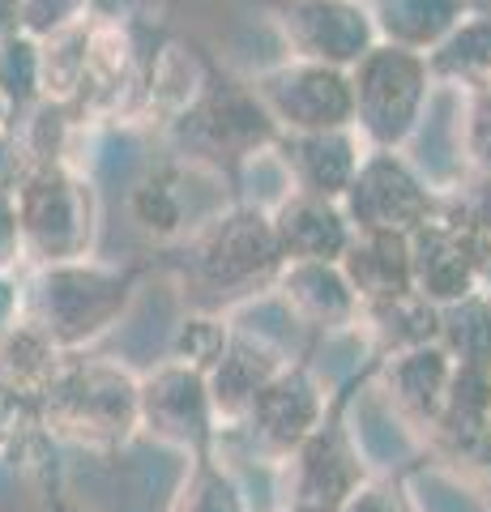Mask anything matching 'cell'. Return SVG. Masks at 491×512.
<instances>
[{
  "instance_id": "cell-4",
  "label": "cell",
  "mask_w": 491,
  "mask_h": 512,
  "mask_svg": "<svg viewBox=\"0 0 491 512\" xmlns=\"http://www.w3.org/2000/svg\"><path fill=\"white\" fill-rule=\"evenodd\" d=\"M180 150L188 163L210 167L223 175V167L252 163L278 146V128L269 111L244 82H205V90L171 120Z\"/></svg>"
},
{
  "instance_id": "cell-16",
  "label": "cell",
  "mask_w": 491,
  "mask_h": 512,
  "mask_svg": "<svg viewBox=\"0 0 491 512\" xmlns=\"http://www.w3.org/2000/svg\"><path fill=\"white\" fill-rule=\"evenodd\" d=\"M274 154H278L291 192L321 197V201H342L359 163H363V154H368V146H363V137L355 128H338V133L278 137Z\"/></svg>"
},
{
  "instance_id": "cell-10",
  "label": "cell",
  "mask_w": 491,
  "mask_h": 512,
  "mask_svg": "<svg viewBox=\"0 0 491 512\" xmlns=\"http://www.w3.org/2000/svg\"><path fill=\"white\" fill-rule=\"evenodd\" d=\"M338 205L355 231H393V235L419 231L423 222L440 214L432 184L406 163L402 150L363 154L355 180Z\"/></svg>"
},
{
  "instance_id": "cell-8",
  "label": "cell",
  "mask_w": 491,
  "mask_h": 512,
  "mask_svg": "<svg viewBox=\"0 0 491 512\" xmlns=\"http://www.w3.org/2000/svg\"><path fill=\"white\" fill-rule=\"evenodd\" d=\"M248 86L282 137L355 128L351 73H342V69L308 64V60H282L274 69H265L261 77H252Z\"/></svg>"
},
{
  "instance_id": "cell-21",
  "label": "cell",
  "mask_w": 491,
  "mask_h": 512,
  "mask_svg": "<svg viewBox=\"0 0 491 512\" xmlns=\"http://www.w3.org/2000/svg\"><path fill=\"white\" fill-rule=\"evenodd\" d=\"M359 325L376 346V359L398 355V350H415V346H432L440 333V308H432L423 295L406 291L380 303H363L359 308Z\"/></svg>"
},
{
  "instance_id": "cell-24",
  "label": "cell",
  "mask_w": 491,
  "mask_h": 512,
  "mask_svg": "<svg viewBox=\"0 0 491 512\" xmlns=\"http://www.w3.org/2000/svg\"><path fill=\"white\" fill-rule=\"evenodd\" d=\"M171 512H252V504L218 457H193V470H188Z\"/></svg>"
},
{
  "instance_id": "cell-31",
  "label": "cell",
  "mask_w": 491,
  "mask_h": 512,
  "mask_svg": "<svg viewBox=\"0 0 491 512\" xmlns=\"http://www.w3.org/2000/svg\"><path fill=\"white\" fill-rule=\"evenodd\" d=\"M18 30H22V5L18 0H0V43L18 39Z\"/></svg>"
},
{
  "instance_id": "cell-9",
  "label": "cell",
  "mask_w": 491,
  "mask_h": 512,
  "mask_svg": "<svg viewBox=\"0 0 491 512\" xmlns=\"http://www.w3.org/2000/svg\"><path fill=\"white\" fill-rule=\"evenodd\" d=\"M329 406H334V397H329V384L316 376V367L304 359H291L274 380H265V389L252 397L244 419L231 431H240L261 457L278 466L282 457H291L321 427Z\"/></svg>"
},
{
  "instance_id": "cell-3",
  "label": "cell",
  "mask_w": 491,
  "mask_h": 512,
  "mask_svg": "<svg viewBox=\"0 0 491 512\" xmlns=\"http://www.w3.org/2000/svg\"><path fill=\"white\" fill-rule=\"evenodd\" d=\"M133 299V274L90 261L47 265L30 291V325L52 346L73 350L94 342L124 316Z\"/></svg>"
},
{
  "instance_id": "cell-23",
  "label": "cell",
  "mask_w": 491,
  "mask_h": 512,
  "mask_svg": "<svg viewBox=\"0 0 491 512\" xmlns=\"http://www.w3.org/2000/svg\"><path fill=\"white\" fill-rule=\"evenodd\" d=\"M436 342L445 346L453 363H491V295L474 291L449 303V308H440Z\"/></svg>"
},
{
  "instance_id": "cell-28",
  "label": "cell",
  "mask_w": 491,
  "mask_h": 512,
  "mask_svg": "<svg viewBox=\"0 0 491 512\" xmlns=\"http://www.w3.org/2000/svg\"><path fill=\"white\" fill-rule=\"evenodd\" d=\"M342 512H419V504L410 500V491H406L402 478L372 474L368 483L351 495V504H346Z\"/></svg>"
},
{
  "instance_id": "cell-27",
  "label": "cell",
  "mask_w": 491,
  "mask_h": 512,
  "mask_svg": "<svg viewBox=\"0 0 491 512\" xmlns=\"http://www.w3.org/2000/svg\"><path fill=\"white\" fill-rule=\"evenodd\" d=\"M22 5V30L39 39H56L65 30L82 26L86 0H18Z\"/></svg>"
},
{
  "instance_id": "cell-20",
  "label": "cell",
  "mask_w": 491,
  "mask_h": 512,
  "mask_svg": "<svg viewBox=\"0 0 491 512\" xmlns=\"http://www.w3.org/2000/svg\"><path fill=\"white\" fill-rule=\"evenodd\" d=\"M376 43L427 56L466 18V0H372L368 5Z\"/></svg>"
},
{
  "instance_id": "cell-26",
  "label": "cell",
  "mask_w": 491,
  "mask_h": 512,
  "mask_svg": "<svg viewBox=\"0 0 491 512\" xmlns=\"http://www.w3.org/2000/svg\"><path fill=\"white\" fill-rule=\"evenodd\" d=\"M457 150L474 171L491 175V86L462 90V120H457Z\"/></svg>"
},
{
  "instance_id": "cell-15",
  "label": "cell",
  "mask_w": 491,
  "mask_h": 512,
  "mask_svg": "<svg viewBox=\"0 0 491 512\" xmlns=\"http://www.w3.org/2000/svg\"><path fill=\"white\" fill-rule=\"evenodd\" d=\"M372 380H380V393L393 402L398 419L406 427H415L423 440H432L440 406L449 393V376H453V359L445 355V346H415V350H398V355L372 359Z\"/></svg>"
},
{
  "instance_id": "cell-13",
  "label": "cell",
  "mask_w": 491,
  "mask_h": 512,
  "mask_svg": "<svg viewBox=\"0 0 491 512\" xmlns=\"http://www.w3.org/2000/svg\"><path fill=\"white\" fill-rule=\"evenodd\" d=\"M291 359L295 355H287L274 338H265L257 329H244V325H231L223 355L205 367V389H210L218 436L244 419V410L252 406V397L265 389V380H274Z\"/></svg>"
},
{
  "instance_id": "cell-32",
  "label": "cell",
  "mask_w": 491,
  "mask_h": 512,
  "mask_svg": "<svg viewBox=\"0 0 491 512\" xmlns=\"http://www.w3.org/2000/svg\"><path fill=\"white\" fill-rule=\"evenodd\" d=\"M466 13H479V18H491V0H466Z\"/></svg>"
},
{
  "instance_id": "cell-30",
  "label": "cell",
  "mask_w": 491,
  "mask_h": 512,
  "mask_svg": "<svg viewBox=\"0 0 491 512\" xmlns=\"http://www.w3.org/2000/svg\"><path fill=\"white\" fill-rule=\"evenodd\" d=\"M18 303H22V295H18V286H13V282H5V278H0V333H5L9 325H18Z\"/></svg>"
},
{
  "instance_id": "cell-12",
  "label": "cell",
  "mask_w": 491,
  "mask_h": 512,
  "mask_svg": "<svg viewBox=\"0 0 491 512\" xmlns=\"http://www.w3.org/2000/svg\"><path fill=\"white\" fill-rule=\"evenodd\" d=\"M274 26L291 60L351 73L376 47V26L363 0H278Z\"/></svg>"
},
{
  "instance_id": "cell-11",
  "label": "cell",
  "mask_w": 491,
  "mask_h": 512,
  "mask_svg": "<svg viewBox=\"0 0 491 512\" xmlns=\"http://www.w3.org/2000/svg\"><path fill=\"white\" fill-rule=\"evenodd\" d=\"M137 427L171 448H184L188 457H218V419L205 372L171 359L137 380Z\"/></svg>"
},
{
  "instance_id": "cell-1",
  "label": "cell",
  "mask_w": 491,
  "mask_h": 512,
  "mask_svg": "<svg viewBox=\"0 0 491 512\" xmlns=\"http://www.w3.org/2000/svg\"><path fill=\"white\" fill-rule=\"evenodd\" d=\"M282 265L287 261H282L274 222L261 205H231L210 218L193 235V252H188V274L201 291L223 303V312L252 295H265Z\"/></svg>"
},
{
  "instance_id": "cell-14",
  "label": "cell",
  "mask_w": 491,
  "mask_h": 512,
  "mask_svg": "<svg viewBox=\"0 0 491 512\" xmlns=\"http://www.w3.org/2000/svg\"><path fill=\"white\" fill-rule=\"evenodd\" d=\"M410 286L432 308L479 291V261H474V235L457 218H432L410 231Z\"/></svg>"
},
{
  "instance_id": "cell-18",
  "label": "cell",
  "mask_w": 491,
  "mask_h": 512,
  "mask_svg": "<svg viewBox=\"0 0 491 512\" xmlns=\"http://www.w3.org/2000/svg\"><path fill=\"white\" fill-rule=\"evenodd\" d=\"M274 222L282 261H329L338 265L346 248L355 239V227L346 222L338 201H321V197H304V192H287L274 210Z\"/></svg>"
},
{
  "instance_id": "cell-22",
  "label": "cell",
  "mask_w": 491,
  "mask_h": 512,
  "mask_svg": "<svg viewBox=\"0 0 491 512\" xmlns=\"http://www.w3.org/2000/svg\"><path fill=\"white\" fill-rule=\"evenodd\" d=\"M423 60L436 86L487 90L491 86V18L466 13Z\"/></svg>"
},
{
  "instance_id": "cell-29",
  "label": "cell",
  "mask_w": 491,
  "mask_h": 512,
  "mask_svg": "<svg viewBox=\"0 0 491 512\" xmlns=\"http://www.w3.org/2000/svg\"><path fill=\"white\" fill-rule=\"evenodd\" d=\"M445 461H453V466L466 474V483H470L474 491H483L487 500H491V427L483 431V436H474L470 444L453 448Z\"/></svg>"
},
{
  "instance_id": "cell-7",
  "label": "cell",
  "mask_w": 491,
  "mask_h": 512,
  "mask_svg": "<svg viewBox=\"0 0 491 512\" xmlns=\"http://www.w3.org/2000/svg\"><path fill=\"white\" fill-rule=\"evenodd\" d=\"M18 244L43 265L86 261L90 248V201L86 188L60 163H39L13 197Z\"/></svg>"
},
{
  "instance_id": "cell-5",
  "label": "cell",
  "mask_w": 491,
  "mask_h": 512,
  "mask_svg": "<svg viewBox=\"0 0 491 512\" xmlns=\"http://www.w3.org/2000/svg\"><path fill=\"white\" fill-rule=\"evenodd\" d=\"M368 478L372 466L346 423V397H334L321 427L278 461V512H342Z\"/></svg>"
},
{
  "instance_id": "cell-6",
  "label": "cell",
  "mask_w": 491,
  "mask_h": 512,
  "mask_svg": "<svg viewBox=\"0 0 491 512\" xmlns=\"http://www.w3.org/2000/svg\"><path fill=\"white\" fill-rule=\"evenodd\" d=\"M39 419L94 448L124 444L137 431V380L116 363H65L39 402Z\"/></svg>"
},
{
  "instance_id": "cell-19",
  "label": "cell",
  "mask_w": 491,
  "mask_h": 512,
  "mask_svg": "<svg viewBox=\"0 0 491 512\" xmlns=\"http://www.w3.org/2000/svg\"><path fill=\"white\" fill-rule=\"evenodd\" d=\"M342 274L351 282V291L363 303H380L393 295L415 291L410 286V235L393 231H355L351 248L342 256Z\"/></svg>"
},
{
  "instance_id": "cell-25",
  "label": "cell",
  "mask_w": 491,
  "mask_h": 512,
  "mask_svg": "<svg viewBox=\"0 0 491 512\" xmlns=\"http://www.w3.org/2000/svg\"><path fill=\"white\" fill-rule=\"evenodd\" d=\"M133 218L158 239H176V235H184L188 227H193V222H188V210H184L176 175L167 171V175H154V180L141 184L133 192Z\"/></svg>"
},
{
  "instance_id": "cell-17",
  "label": "cell",
  "mask_w": 491,
  "mask_h": 512,
  "mask_svg": "<svg viewBox=\"0 0 491 512\" xmlns=\"http://www.w3.org/2000/svg\"><path fill=\"white\" fill-rule=\"evenodd\" d=\"M269 291H274V299L304 329H321V333L359 329V295L351 291L342 265H329V261H287Z\"/></svg>"
},
{
  "instance_id": "cell-2",
  "label": "cell",
  "mask_w": 491,
  "mask_h": 512,
  "mask_svg": "<svg viewBox=\"0 0 491 512\" xmlns=\"http://www.w3.org/2000/svg\"><path fill=\"white\" fill-rule=\"evenodd\" d=\"M432 73L419 52L376 43L351 69L355 133L368 150H406L432 107Z\"/></svg>"
}]
</instances>
